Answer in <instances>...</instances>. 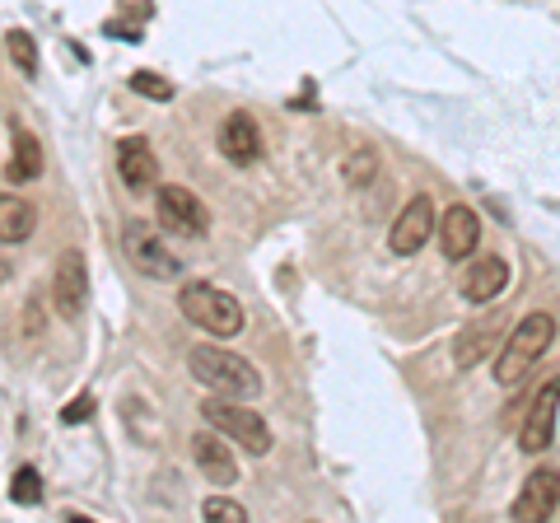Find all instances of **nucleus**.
I'll return each instance as SVG.
<instances>
[{"instance_id": "obj_1", "label": "nucleus", "mask_w": 560, "mask_h": 523, "mask_svg": "<svg viewBox=\"0 0 560 523\" xmlns=\"http://www.w3.org/2000/svg\"><path fill=\"white\" fill-rule=\"evenodd\" d=\"M187 370L206 393H224V397H238V403H253L261 393V374L243 356L224 351V346H191Z\"/></svg>"}, {"instance_id": "obj_2", "label": "nucleus", "mask_w": 560, "mask_h": 523, "mask_svg": "<svg viewBox=\"0 0 560 523\" xmlns=\"http://www.w3.org/2000/svg\"><path fill=\"white\" fill-rule=\"evenodd\" d=\"M556 341V318L551 313H528V318L514 323V333L504 337V351L495 360V383L500 388H518L528 370H537V360L551 351Z\"/></svg>"}, {"instance_id": "obj_3", "label": "nucleus", "mask_w": 560, "mask_h": 523, "mask_svg": "<svg viewBox=\"0 0 560 523\" xmlns=\"http://www.w3.org/2000/svg\"><path fill=\"white\" fill-rule=\"evenodd\" d=\"M201 416H206V426L210 430H220L230 444H243L253 453V458H267L271 453V426L261 421V416L253 407H243L238 397H224V393H210L206 403H201Z\"/></svg>"}, {"instance_id": "obj_4", "label": "nucleus", "mask_w": 560, "mask_h": 523, "mask_svg": "<svg viewBox=\"0 0 560 523\" xmlns=\"http://www.w3.org/2000/svg\"><path fill=\"white\" fill-rule=\"evenodd\" d=\"M178 309L191 327H201L210 337H238L243 333V304L220 286H206V281L183 286Z\"/></svg>"}, {"instance_id": "obj_5", "label": "nucleus", "mask_w": 560, "mask_h": 523, "mask_svg": "<svg viewBox=\"0 0 560 523\" xmlns=\"http://www.w3.org/2000/svg\"><path fill=\"white\" fill-rule=\"evenodd\" d=\"M121 253H127V262L150 276V281H178L183 276V257L168 253V243L160 239V230H154L150 220H131L127 230H121Z\"/></svg>"}, {"instance_id": "obj_6", "label": "nucleus", "mask_w": 560, "mask_h": 523, "mask_svg": "<svg viewBox=\"0 0 560 523\" xmlns=\"http://www.w3.org/2000/svg\"><path fill=\"white\" fill-rule=\"evenodd\" d=\"M84 304H90V262H84L80 248H66L57 257V267H51V309L66 323H80Z\"/></svg>"}, {"instance_id": "obj_7", "label": "nucleus", "mask_w": 560, "mask_h": 523, "mask_svg": "<svg viewBox=\"0 0 560 523\" xmlns=\"http://www.w3.org/2000/svg\"><path fill=\"white\" fill-rule=\"evenodd\" d=\"M556 416H560V379H547L537 388V397L528 403V416L518 426V449L523 453H547L551 440H556Z\"/></svg>"}, {"instance_id": "obj_8", "label": "nucleus", "mask_w": 560, "mask_h": 523, "mask_svg": "<svg viewBox=\"0 0 560 523\" xmlns=\"http://www.w3.org/2000/svg\"><path fill=\"white\" fill-rule=\"evenodd\" d=\"M154 206H160V224H164L168 234H178V239H206L210 216H206V206L191 197L187 187H178V183L160 187V191H154Z\"/></svg>"}, {"instance_id": "obj_9", "label": "nucleus", "mask_w": 560, "mask_h": 523, "mask_svg": "<svg viewBox=\"0 0 560 523\" xmlns=\"http://www.w3.org/2000/svg\"><path fill=\"white\" fill-rule=\"evenodd\" d=\"M434 220H440V211H434V201L425 197V191L401 206L397 220H393V230H388V248H393V257H416L420 248H425V243H430V230H434Z\"/></svg>"}, {"instance_id": "obj_10", "label": "nucleus", "mask_w": 560, "mask_h": 523, "mask_svg": "<svg viewBox=\"0 0 560 523\" xmlns=\"http://www.w3.org/2000/svg\"><path fill=\"white\" fill-rule=\"evenodd\" d=\"M556 504H560V473H551V467H537V473L523 477L510 514L518 523H537V519H551Z\"/></svg>"}, {"instance_id": "obj_11", "label": "nucleus", "mask_w": 560, "mask_h": 523, "mask_svg": "<svg viewBox=\"0 0 560 523\" xmlns=\"http://www.w3.org/2000/svg\"><path fill=\"white\" fill-rule=\"evenodd\" d=\"M504 286H510V262L500 253H486V257H471L467 271H463V300L467 304H495Z\"/></svg>"}, {"instance_id": "obj_12", "label": "nucleus", "mask_w": 560, "mask_h": 523, "mask_svg": "<svg viewBox=\"0 0 560 523\" xmlns=\"http://www.w3.org/2000/svg\"><path fill=\"white\" fill-rule=\"evenodd\" d=\"M440 224V248L448 262H467L471 253H477V243H481V216L471 211V206H448L444 220H434Z\"/></svg>"}, {"instance_id": "obj_13", "label": "nucleus", "mask_w": 560, "mask_h": 523, "mask_svg": "<svg viewBox=\"0 0 560 523\" xmlns=\"http://www.w3.org/2000/svg\"><path fill=\"white\" fill-rule=\"evenodd\" d=\"M191 458H197V467L206 473V481H220V486H230L238 477V458H234V449L230 440H224L220 430H197L191 434Z\"/></svg>"}, {"instance_id": "obj_14", "label": "nucleus", "mask_w": 560, "mask_h": 523, "mask_svg": "<svg viewBox=\"0 0 560 523\" xmlns=\"http://www.w3.org/2000/svg\"><path fill=\"white\" fill-rule=\"evenodd\" d=\"M215 146H220V154L230 164H257V154H261V127H257V117L253 113H230V117L220 121Z\"/></svg>"}, {"instance_id": "obj_15", "label": "nucleus", "mask_w": 560, "mask_h": 523, "mask_svg": "<svg viewBox=\"0 0 560 523\" xmlns=\"http://www.w3.org/2000/svg\"><path fill=\"white\" fill-rule=\"evenodd\" d=\"M500 337H504V313H486V318L467 323L463 333H458V341H453V364H458V370H471V364H481L486 351H490V346H495Z\"/></svg>"}, {"instance_id": "obj_16", "label": "nucleus", "mask_w": 560, "mask_h": 523, "mask_svg": "<svg viewBox=\"0 0 560 523\" xmlns=\"http://www.w3.org/2000/svg\"><path fill=\"white\" fill-rule=\"evenodd\" d=\"M117 173H121V183H127L131 191H150L154 183H160V160H154L150 141H140V136L121 141L117 146Z\"/></svg>"}, {"instance_id": "obj_17", "label": "nucleus", "mask_w": 560, "mask_h": 523, "mask_svg": "<svg viewBox=\"0 0 560 523\" xmlns=\"http://www.w3.org/2000/svg\"><path fill=\"white\" fill-rule=\"evenodd\" d=\"M33 230H38V211H33V201L14 197V191H0V243H24Z\"/></svg>"}, {"instance_id": "obj_18", "label": "nucleus", "mask_w": 560, "mask_h": 523, "mask_svg": "<svg viewBox=\"0 0 560 523\" xmlns=\"http://www.w3.org/2000/svg\"><path fill=\"white\" fill-rule=\"evenodd\" d=\"M43 173V146L33 131H14V154H10V168L5 178L10 183H33Z\"/></svg>"}, {"instance_id": "obj_19", "label": "nucleus", "mask_w": 560, "mask_h": 523, "mask_svg": "<svg viewBox=\"0 0 560 523\" xmlns=\"http://www.w3.org/2000/svg\"><path fill=\"white\" fill-rule=\"evenodd\" d=\"M5 51H10V61L20 66V71H24L28 80L38 75V43H33V33L10 28V33H5Z\"/></svg>"}, {"instance_id": "obj_20", "label": "nucleus", "mask_w": 560, "mask_h": 523, "mask_svg": "<svg viewBox=\"0 0 560 523\" xmlns=\"http://www.w3.org/2000/svg\"><path fill=\"white\" fill-rule=\"evenodd\" d=\"M374 173H378V150H374V146H360V150L346 160V183H350V187H370Z\"/></svg>"}, {"instance_id": "obj_21", "label": "nucleus", "mask_w": 560, "mask_h": 523, "mask_svg": "<svg viewBox=\"0 0 560 523\" xmlns=\"http://www.w3.org/2000/svg\"><path fill=\"white\" fill-rule=\"evenodd\" d=\"M10 500L14 504H43V473L38 467H20V473H14Z\"/></svg>"}, {"instance_id": "obj_22", "label": "nucleus", "mask_w": 560, "mask_h": 523, "mask_svg": "<svg viewBox=\"0 0 560 523\" xmlns=\"http://www.w3.org/2000/svg\"><path fill=\"white\" fill-rule=\"evenodd\" d=\"M201 519H210V523H243V519H248V510H243L238 500H230V496H206Z\"/></svg>"}, {"instance_id": "obj_23", "label": "nucleus", "mask_w": 560, "mask_h": 523, "mask_svg": "<svg viewBox=\"0 0 560 523\" xmlns=\"http://www.w3.org/2000/svg\"><path fill=\"white\" fill-rule=\"evenodd\" d=\"M131 94L154 98V103H168V98H173V84H168L164 75H154V71H136V75H131Z\"/></svg>"}, {"instance_id": "obj_24", "label": "nucleus", "mask_w": 560, "mask_h": 523, "mask_svg": "<svg viewBox=\"0 0 560 523\" xmlns=\"http://www.w3.org/2000/svg\"><path fill=\"white\" fill-rule=\"evenodd\" d=\"M90 416H94V397H75V403H70V407H66V421H70V426L90 421Z\"/></svg>"}]
</instances>
